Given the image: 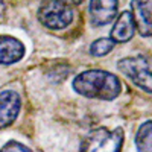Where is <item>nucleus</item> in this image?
<instances>
[{
  "label": "nucleus",
  "instance_id": "f257e3e1",
  "mask_svg": "<svg viewBox=\"0 0 152 152\" xmlns=\"http://www.w3.org/2000/svg\"><path fill=\"white\" fill-rule=\"evenodd\" d=\"M73 90L88 99L114 100L122 91V82L107 70H85L73 79Z\"/></svg>",
  "mask_w": 152,
  "mask_h": 152
},
{
  "label": "nucleus",
  "instance_id": "f03ea898",
  "mask_svg": "<svg viewBox=\"0 0 152 152\" xmlns=\"http://www.w3.org/2000/svg\"><path fill=\"white\" fill-rule=\"evenodd\" d=\"M117 69L134 85L152 94V56L135 55L122 58L117 62Z\"/></svg>",
  "mask_w": 152,
  "mask_h": 152
},
{
  "label": "nucleus",
  "instance_id": "7ed1b4c3",
  "mask_svg": "<svg viewBox=\"0 0 152 152\" xmlns=\"http://www.w3.org/2000/svg\"><path fill=\"white\" fill-rule=\"evenodd\" d=\"M125 134L122 128H96L88 132L79 146V152H122Z\"/></svg>",
  "mask_w": 152,
  "mask_h": 152
},
{
  "label": "nucleus",
  "instance_id": "20e7f679",
  "mask_svg": "<svg viewBox=\"0 0 152 152\" xmlns=\"http://www.w3.org/2000/svg\"><path fill=\"white\" fill-rule=\"evenodd\" d=\"M73 18V8L61 0H46L38 8V20L50 31L66 29L72 24Z\"/></svg>",
  "mask_w": 152,
  "mask_h": 152
},
{
  "label": "nucleus",
  "instance_id": "39448f33",
  "mask_svg": "<svg viewBox=\"0 0 152 152\" xmlns=\"http://www.w3.org/2000/svg\"><path fill=\"white\" fill-rule=\"evenodd\" d=\"M119 0H90L88 17L94 28H102L116 18Z\"/></svg>",
  "mask_w": 152,
  "mask_h": 152
},
{
  "label": "nucleus",
  "instance_id": "423d86ee",
  "mask_svg": "<svg viewBox=\"0 0 152 152\" xmlns=\"http://www.w3.org/2000/svg\"><path fill=\"white\" fill-rule=\"evenodd\" d=\"M131 14L142 37H152V0H131Z\"/></svg>",
  "mask_w": 152,
  "mask_h": 152
},
{
  "label": "nucleus",
  "instance_id": "0eeeda50",
  "mask_svg": "<svg viewBox=\"0 0 152 152\" xmlns=\"http://www.w3.org/2000/svg\"><path fill=\"white\" fill-rule=\"evenodd\" d=\"M21 108L20 94L14 90H3L0 93V129L14 123Z\"/></svg>",
  "mask_w": 152,
  "mask_h": 152
},
{
  "label": "nucleus",
  "instance_id": "6e6552de",
  "mask_svg": "<svg viewBox=\"0 0 152 152\" xmlns=\"http://www.w3.org/2000/svg\"><path fill=\"white\" fill-rule=\"evenodd\" d=\"M24 56V44L15 37L0 35V64H15Z\"/></svg>",
  "mask_w": 152,
  "mask_h": 152
},
{
  "label": "nucleus",
  "instance_id": "1a4fd4ad",
  "mask_svg": "<svg viewBox=\"0 0 152 152\" xmlns=\"http://www.w3.org/2000/svg\"><path fill=\"white\" fill-rule=\"evenodd\" d=\"M134 34H135V23H134L131 11L120 12L110 32L111 40L114 43H126L134 37Z\"/></svg>",
  "mask_w": 152,
  "mask_h": 152
},
{
  "label": "nucleus",
  "instance_id": "9d476101",
  "mask_svg": "<svg viewBox=\"0 0 152 152\" xmlns=\"http://www.w3.org/2000/svg\"><path fill=\"white\" fill-rule=\"evenodd\" d=\"M135 146L138 152H152V120L140 125L135 134Z\"/></svg>",
  "mask_w": 152,
  "mask_h": 152
},
{
  "label": "nucleus",
  "instance_id": "9b49d317",
  "mask_svg": "<svg viewBox=\"0 0 152 152\" xmlns=\"http://www.w3.org/2000/svg\"><path fill=\"white\" fill-rule=\"evenodd\" d=\"M114 46H116V43H114L111 38H99V40L91 43L90 53L93 56H105L114 49Z\"/></svg>",
  "mask_w": 152,
  "mask_h": 152
},
{
  "label": "nucleus",
  "instance_id": "f8f14e48",
  "mask_svg": "<svg viewBox=\"0 0 152 152\" xmlns=\"http://www.w3.org/2000/svg\"><path fill=\"white\" fill-rule=\"evenodd\" d=\"M0 152H32V151L28 146H24L23 143L11 140L6 145H3V148H0Z\"/></svg>",
  "mask_w": 152,
  "mask_h": 152
},
{
  "label": "nucleus",
  "instance_id": "ddd939ff",
  "mask_svg": "<svg viewBox=\"0 0 152 152\" xmlns=\"http://www.w3.org/2000/svg\"><path fill=\"white\" fill-rule=\"evenodd\" d=\"M6 9H8L6 2H5V0H0V17H3L6 14Z\"/></svg>",
  "mask_w": 152,
  "mask_h": 152
},
{
  "label": "nucleus",
  "instance_id": "4468645a",
  "mask_svg": "<svg viewBox=\"0 0 152 152\" xmlns=\"http://www.w3.org/2000/svg\"><path fill=\"white\" fill-rule=\"evenodd\" d=\"M61 2H64V3H67V5L73 6V5H79V3H82L84 0H61Z\"/></svg>",
  "mask_w": 152,
  "mask_h": 152
}]
</instances>
